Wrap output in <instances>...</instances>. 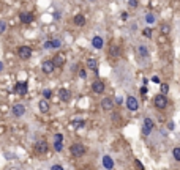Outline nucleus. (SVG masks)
Instances as JSON below:
<instances>
[{
	"instance_id": "f257e3e1",
	"label": "nucleus",
	"mask_w": 180,
	"mask_h": 170,
	"mask_svg": "<svg viewBox=\"0 0 180 170\" xmlns=\"http://www.w3.org/2000/svg\"><path fill=\"white\" fill-rule=\"evenodd\" d=\"M70 153L73 158H82L85 154V146L82 143H73L71 148H70Z\"/></svg>"
},
{
	"instance_id": "f03ea898",
	"label": "nucleus",
	"mask_w": 180,
	"mask_h": 170,
	"mask_svg": "<svg viewBox=\"0 0 180 170\" xmlns=\"http://www.w3.org/2000/svg\"><path fill=\"white\" fill-rule=\"evenodd\" d=\"M153 104L156 109H166V105H168V98L164 95H156L153 98Z\"/></svg>"
},
{
	"instance_id": "7ed1b4c3",
	"label": "nucleus",
	"mask_w": 180,
	"mask_h": 170,
	"mask_svg": "<svg viewBox=\"0 0 180 170\" xmlns=\"http://www.w3.org/2000/svg\"><path fill=\"white\" fill-rule=\"evenodd\" d=\"M55 69V65L52 60H44L43 63H41V71H43L44 74H52Z\"/></svg>"
},
{
	"instance_id": "20e7f679",
	"label": "nucleus",
	"mask_w": 180,
	"mask_h": 170,
	"mask_svg": "<svg viewBox=\"0 0 180 170\" xmlns=\"http://www.w3.org/2000/svg\"><path fill=\"white\" fill-rule=\"evenodd\" d=\"M18 54H19V58H22V60H29L30 57H32V49H30L29 46H21V47H19V51H18Z\"/></svg>"
},
{
	"instance_id": "39448f33",
	"label": "nucleus",
	"mask_w": 180,
	"mask_h": 170,
	"mask_svg": "<svg viewBox=\"0 0 180 170\" xmlns=\"http://www.w3.org/2000/svg\"><path fill=\"white\" fill-rule=\"evenodd\" d=\"M153 129V121H152V118H144V124H142V134L144 136H149Z\"/></svg>"
},
{
	"instance_id": "423d86ee",
	"label": "nucleus",
	"mask_w": 180,
	"mask_h": 170,
	"mask_svg": "<svg viewBox=\"0 0 180 170\" xmlns=\"http://www.w3.org/2000/svg\"><path fill=\"white\" fill-rule=\"evenodd\" d=\"M104 88H106V85H104V82H103V80H95L93 83H92V91H93V93H104Z\"/></svg>"
},
{
	"instance_id": "0eeeda50",
	"label": "nucleus",
	"mask_w": 180,
	"mask_h": 170,
	"mask_svg": "<svg viewBox=\"0 0 180 170\" xmlns=\"http://www.w3.org/2000/svg\"><path fill=\"white\" fill-rule=\"evenodd\" d=\"M127 107L131 110V112H136L139 109V102H137V99L134 96H128L127 98Z\"/></svg>"
},
{
	"instance_id": "6e6552de",
	"label": "nucleus",
	"mask_w": 180,
	"mask_h": 170,
	"mask_svg": "<svg viewBox=\"0 0 180 170\" xmlns=\"http://www.w3.org/2000/svg\"><path fill=\"white\" fill-rule=\"evenodd\" d=\"M11 113L14 115L16 118H19V117H22L24 113H25V107H24V104H14L11 107Z\"/></svg>"
},
{
	"instance_id": "1a4fd4ad",
	"label": "nucleus",
	"mask_w": 180,
	"mask_h": 170,
	"mask_svg": "<svg viewBox=\"0 0 180 170\" xmlns=\"http://www.w3.org/2000/svg\"><path fill=\"white\" fill-rule=\"evenodd\" d=\"M27 88H29V85H27V82H19V83H16L14 85V93L16 95H21V96H24L25 93H27Z\"/></svg>"
},
{
	"instance_id": "9d476101",
	"label": "nucleus",
	"mask_w": 180,
	"mask_h": 170,
	"mask_svg": "<svg viewBox=\"0 0 180 170\" xmlns=\"http://www.w3.org/2000/svg\"><path fill=\"white\" fill-rule=\"evenodd\" d=\"M35 151H37L38 154H46V153H47V142H46V140L38 142V143L35 145Z\"/></svg>"
},
{
	"instance_id": "9b49d317",
	"label": "nucleus",
	"mask_w": 180,
	"mask_h": 170,
	"mask_svg": "<svg viewBox=\"0 0 180 170\" xmlns=\"http://www.w3.org/2000/svg\"><path fill=\"white\" fill-rule=\"evenodd\" d=\"M19 19H21V22H22V24H32L33 22V14L32 13H21Z\"/></svg>"
},
{
	"instance_id": "f8f14e48",
	"label": "nucleus",
	"mask_w": 180,
	"mask_h": 170,
	"mask_svg": "<svg viewBox=\"0 0 180 170\" xmlns=\"http://www.w3.org/2000/svg\"><path fill=\"white\" fill-rule=\"evenodd\" d=\"M52 61H54V65H55V68H62L65 65V55L63 54H57L52 58Z\"/></svg>"
},
{
	"instance_id": "ddd939ff",
	"label": "nucleus",
	"mask_w": 180,
	"mask_h": 170,
	"mask_svg": "<svg viewBox=\"0 0 180 170\" xmlns=\"http://www.w3.org/2000/svg\"><path fill=\"white\" fill-rule=\"evenodd\" d=\"M101 107L103 110H112L114 107V101H112V98H104L101 101Z\"/></svg>"
},
{
	"instance_id": "4468645a",
	"label": "nucleus",
	"mask_w": 180,
	"mask_h": 170,
	"mask_svg": "<svg viewBox=\"0 0 180 170\" xmlns=\"http://www.w3.org/2000/svg\"><path fill=\"white\" fill-rule=\"evenodd\" d=\"M103 165H104V168H108V170L114 168V161L111 159V156H103Z\"/></svg>"
},
{
	"instance_id": "2eb2a0df",
	"label": "nucleus",
	"mask_w": 180,
	"mask_h": 170,
	"mask_svg": "<svg viewBox=\"0 0 180 170\" xmlns=\"http://www.w3.org/2000/svg\"><path fill=\"white\" fill-rule=\"evenodd\" d=\"M92 46H93L95 49H103V46H104V41H103L101 36H93V39H92Z\"/></svg>"
},
{
	"instance_id": "dca6fc26",
	"label": "nucleus",
	"mask_w": 180,
	"mask_h": 170,
	"mask_svg": "<svg viewBox=\"0 0 180 170\" xmlns=\"http://www.w3.org/2000/svg\"><path fill=\"white\" fill-rule=\"evenodd\" d=\"M85 65H87V68L88 69H92V71H98V61H96L95 58H87V61H85Z\"/></svg>"
},
{
	"instance_id": "f3484780",
	"label": "nucleus",
	"mask_w": 180,
	"mask_h": 170,
	"mask_svg": "<svg viewBox=\"0 0 180 170\" xmlns=\"http://www.w3.org/2000/svg\"><path fill=\"white\" fill-rule=\"evenodd\" d=\"M59 96H60V99L63 102H68L71 99V95H70V91H68V90H60L59 91Z\"/></svg>"
},
{
	"instance_id": "a211bd4d",
	"label": "nucleus",
	"mask_w": 180,
	"mask_h": 170,
	"mask_svg": "<svg viewBox=\"0 0 180 170\" xmlns=\"http://www.w3.org/2000/svg\"><path fill=\"white\" fill-rule=\"evenodd\" d=\"M73 22H74V25H79V27H82L85 24V17L82 16V14H76V16L73 17Z\"/></svg>"
},
{
	"instance_id": "6ab92c4d",
	"label": "nucleus",
	"mask_w": 180,
	"mask_h": 170,
	"mask_svg": "<svg viewBox=\"0 0 180 170\" xmlns=\"http://www.w3.org/2000/svg\"><path fill=\"white\" fill-rule=\"evenodd\" d=\"M38 107H40V110L43 113L49 112V102H47V99H41V101L38 102Z\"/></svg>"
},
{
	"instance_id": "aec40b11",
	"label": "nucleus",
	"mask_w": 180,
	"mask_h": 170,
	"mask_svg": "<svg viewBox=\"0 0 180 170\" xmlns=\"http://www.w3.org/2000/svg\"><path fill=\"white\" fill-rule=\"evenodd\" d=\"M71 126L74 128V129H81V128L84 126V120H73Z\"/></svg>"
},
{
	"instance_id": "412c9836",
	"label": "nucleus",
	"mask_w": 180,
	"mask_h": 170,
	"mask_svg": "<svg viewBox=\"0 0 180 170\" xmlns=\"http://www.w3.org/2000/svg\"><path fill=\"white\" fill-rule=\"evenodd\" d=\"M62 46V41L60 39H52L51 41V49H59Z\"/></svg>"
},
{
	"instance_id": "4be33fe9",
	"label": "nucleus",
	"mask_w": 180,
	"mask_h": 170,
	"mask_svg": "<svg viewBox=\"0 0 180 170\" xmlns=\"http://www.w3.org/2000/svg\"><path fill=\"white\" fill-rule=\"evenodd\" d=\"M172 156H174V159H175V161L180 162V148H178V146L172 150Z\"/></svg>"
},
{
	"instance_id": "5701e85b",
	"label": "nucleus",
	"mask_w": 180,
	"mask_h": 170,
	"mask_svg": "<svg viewBox=\"0 0 180 170\" xmlns=\"http://www.w3.org/2000/svg\"><path fill=\"white\" fill-rule=\"evenodd\" d=\"M139 54L142 57H149V49L145 47V46H139Z\"/></svg>"
},
{
	"instance_id": "b1692460",
	"label": "nucleus",
	"mask_w": 180,
	"mask_h": 170,
	"mask_svg": "<svg viewBox=\"0 0 180 170\" xmlns=\"http://www.w3.org/2000/svg\"><path fill=\"white\" fill-rule=\"evenodd\" d=\"M54 150L55 151H62L63 150V143H62V142H54Z\"/></svg>"
},
{
	"instance_id": "393cba45",
	"label": "nucleus",
	"mask_w": 180,
	"mask_h": 170,
	"mask_svg": "<svg viewBox=\"0 0 180 170\" xmlns=\"http://www.w3.org/2000/svg\"><path fill=\"white\" fill-rule=\"evenodd\" d=\"M43 96H44V99H49V98L52 96V90H51V88L43 90Z\"/></svg>"
},
{
	"instance_id": "a878e982",
	"label": "nucleus",
	"mask_w": 180,
	"mask_h": 170,
	"mask_svg": "<svg viewBox=\"0 0 180 170\" xmlns=\"http://www.w3.org/2000/svg\"><path fill=\"white\" fill-rule=\"evenodd\" d=\"M169 91V85L168 83H161V95H164L166 96V93Z\"/></svg>"
},
{
	"instance_id": "bb28decb",
	"label": "nucleus",
	"mask_w": 180,
	"mask_h": 170,
	"mask_svg": "<svg viewBox=\"0 0 180 170\" xmlns=\"http://www.w3.org/2000/svg\"><path fill=\"white\" fill-rule=\"evenodd\" d=\"M145 20H147V24H153L155 22V16L153 14H147V16H145Z\"/></svg>"
},
{
	"instance_id": "cd10ccee",
	"label": "nucleus",
	"mask_w": 180,
	"mask_h": 170,
	"mask_svg": "<svg viewBox=\"0 0 180 170\" xmlns=\"http://www.w3.org/2000/svg\"><path fill=\"white\" fill-rule=\"evenodd\" d=\"M6 32V22L5 20H0V35Z\"/></svg>"
},
{
	"instance_id": "c85d7f7f",
	"label": "nucleus",
	"mask_w": 180,
	"mask_h": 170,
	"mask_svg": "<svg viewBox=\"0 0 180 170\" xmlns=\"http://www.w3.org/2000/svg\"><path fill=\"white\" fill-rule=\"evenodd\" d=\"M142 35H144V36H147V38H150L152 36V28H144Z\"/></svg>"
},
{
	"instance_id": "c756f323",
	"label": "nucleus",
	"mask_w": 180,
	"mask_h": 170,
	"mask_svg": "<svg viewBox=\"0 0 180 170\" xmlns=\"http://www.w3.org/2000/svg\"><path fill=\"white\" fill-rule=\"evenodd\" d=\"M161 32H163L164 35H168V33L171 32V28H169L168 25H166V24H163V25H161Z\"/></svg>"
},
{
	"instance_id": "7c9ffc66",
	"label": "nucleus",
	"mask_w": 180,
	"mask_h": 170,
	"mask_svg": "<svg viewBox=\"0 0 180 170\" xmlns=\"http://www.w3.org/2000/svg\"><path fill=\"white\" fill-rule=\"evenodd\" d=\"M111 55H114V57H117V55H119V49H117L115 46H112V47H111Z\"/></svg>"
},
{
	"instance_id": "2f4dec72",
	"label": "nucleus",
	"mask_w": 180,
	"mask_h": 170,
	"mask_svg": "<svg viewBox=\"0 0 180 170\" xmlns=\"http://www.w3.org/2000/svg\"><path fill=\"white\" fill-rule=\"evenodd\" d=\"M54 142H63V136H62V134H55V136H54Z\"/></svg>"
},
{
	"instance_id": "473e14b6",
	"label": "nucleus",
	"mask_w": 180,
	"mask_h": 170,
	"mask_svg": "<svg viewBox=\"0 0 180 170\" xmlns=\"http://www.w3.org/2000/svg\"><path fill=\"white\" fill-rule=\"evenodd\" d=\"M134 164H136V167L139 168V170H144V165H142V162H141V161H137V159H136V161H134Z\"/></svg>"
},
{
	"instance_id": "72a5a7b5",
	"label": "nucleus",
	"mask_w": 180,
	"mask_h": 170,
	"mask_svg": "<svg viewBox=\"0 0 180 170\" xmlns=\"http://www.w3.org/2000/svg\"><path fill=\"white\" fill-rule=\"evenodd\" d=\"M128 5L131 6V8H136V6H137V0H130Z\"/></svg>"
},
{
	"instance_id": "f704fd0d",
	"label": "nucleus",
	"mask_w": 180,
	"mask_h": 170,
	"mask_svg": "<svg viewBox=\"0 0 180 170\" xmlns=\"http://www.w3.org/2000/svg\"><path fill=\"white\" fill-rule=\"evenodd\" d=\"M51 170H65V168L62 167V165H59V164H54V165L51 167Z\"/></svg>"
},
{
	"instance_id": "c9c22d12",
	"label": "nucleus",
	"mask_w": 180,
	"mask_h": 170,
	"mask_svg": "<svg viewBox=\"0 0 180 170\" xmlns=\"http://www.w3.org/2000/svg\"><path fill=\"white\" fill-rule=\"evenodd\" d=\"M152 82H153V83H161V80H160V77H158V76L152 77Z\"/></svg>"
},
{
	"instance_id": "e433bc0d",
	"label": "nucleus",
	"mask_w": 180,
	"mask_h": 170,
	"mask_svg": "<svg viewBox=\"0 0 180 170\" xmlns=\"http://www.w3.org/2000/svg\"><path fill=\"white\" fill-rule=\"evenodd\" d=\"M141 95H142V96H145V95H147V87H145V85H144V87L141 88Z\"/></svg>"
},
{
	"instance_id": "4c0bfd02",
	"label": "nucleus",
	"mask_w": 180,
	"mask_h": 170,
	"mask_svg": "<svg viewBox=\"0 0 180 170\" xmlns=\"http://www.w3.org/2000/svg\"><path fill=\"white\" fill-rule=\"evenodd\" d=\"M122 19H123V20H127V19H128V13L123 11V13H122Z\"/></svg>"
},
{
	"instance_id": "58836bf2",
	"label": "nucleus",
	"mask_w": 180,
	"mask_h": 170,
	"mask_svg": "<svg viewBox=\"0 0 180 170\" xmlns=\"http://www.w3.org/2000/svg\"><path fill=\"white\" fill-rule=\"evenodd\" d=\"M79 76H81V77H85V76H87V73H85V71H84V69H82V71H81V73H79Z\"/></svg>"
},
{
	"instance_id": "ea45409f",
	"label": "nucleus",
	"mask_w": 180,
	"mask_h": 170,
	"mask_svg": "<svg viewBox=\"0 0 180 170\" xmlns=\"http://www.w3.org/2000/svg\"><path fill=\"white\" fill-rule=\"evenodd\" d=\"M168 128H169V129H174V123L169 121V123H168Z\"/></svg>"
},
{
	"instance_id": "a19ab883",
	"label": "nucleus",
	"mask_w": 180,
	"mask_h": 170,
	"mask_svg": "<svg viewBox=\"0 0 180 170\" xmlns=\"http://www.w3.org/2000/svg\"><path fill=\"white\" fill-rule=\"evenodd\" d=\"M44 47H46V49H51V41H47L46 44H44Z\"/></svg>"
},
{
	"instance_id": "79ce46f5",
	"label": "nucleus",
	"mask_w": 180,
	"mask_h": 170,
	"mask_svg": "<svg viewBox=\"0 0 180 170\" xmlns=\"http://www.w3.org/2000/svg\"><path fill=\"white\" fill-rule=\"evenodd\" d=\"M2 69H3V63H2V61H0V71H2Z\"/></svg>"
},
{
	"instance_id": "37998d69",
	"label": "nucleus",
	"mask_w": 180,
	"mask_h": 170,
	"mask_svg": "<svg viewBox=\"0 0 180 170\" xmlns=\"http://www.w3.org/2000/svg\"><path fill=\"white\" fill-rule=\"evenodd\" d=\"M90 2H96V0H90Z\"/></svg>"
}]
</instances>
